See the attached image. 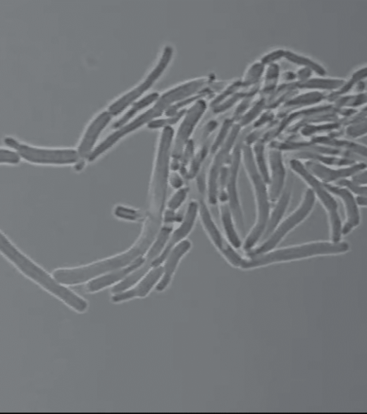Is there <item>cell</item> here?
Wrapping results in <instances>:
<instances>
[{"mask_svg": "<svg viewBox=\"0 0 367 414\" xmlns=\"http://www.w3.org/2000/svg\"><path fill=\"white\" fill-rule=\"evenodd\" d=\"M0 250L23 274L60 298L73 309L78 312H84L87 310L88 304L86 300L59 284L58 281H55L42 269L35 264L16 248L4 233H1L0 237Z\"/></svg>", "mask_w": 367, "mask_h": 414, "instance_id": "1", "label": "cell"}, {"mask_svg": "<svg viewBox=\"0 0 367 414\" xmlns=\"http://www.w3.org/2000/svg\"><path fill=\"white\" fill-rule=\"evenodd\" d=\"M349 245L345 242H318L285 248L251 256L243 260L241 269H252L272 263L291 261L316 255L340 254L349 251Z\"/></svg>", "mask_w": 367, "mask_h": 414, "instance_id": "2", "label": "cell"}, {"mask_svg": "<svg viewBox=\"0 0 367 414\" xmlns=\"http://www.w3.org/2000/svg\"><path fill=\"white\" fill-rule=\"evenodd\" d=\"M242 157L252 183L257 205L256 222L244 244V250L250 251L252 250L265 233L270 214V197L268 194L267 183L263 180L256 166L253 150L248 144L242 146Z\"/></svg>", "mask_w": 367, "mask_h": 414, "instance_id": "3", "label": "cell"}, {"mask_svg": "<svg viewBox=\"0 0 367 414\" xmlns=\"http://www.w3.org/2000/svg\"><path fill=\"white\" fill-rule=\"evenodd\" d=\"M189 95H190V90L187 85L176 87L163 95L157 99L156 103L151 108L143 113V114L130 123L117 129L116 131L108 136L99 146L95 147L89 158V161L94 162L101 154L107 152L120 139L140 128L146 123H151L154 118L160 116L162 112L167 109L175 101L180 99V97Z\"/></svg>", "mask_w": 367, "mask_h": 414, "instance_id": "4", "label": "cell"}, {"mask_svg": "<svg viewBox=\"0 0 367 414\" xmlns=\"http://www.w3.org/2000/svg\"><path fill=\"white\" fill-rule=\"evenodd\" d=\"M146 251L135 244L126 252L82 268L59 269L54 272L55 279L61 284L73 285L84 283L103 274L130 266Z\"/></svg>", "mask_w": 367, "mask_h": 414, "instance_id": "5", "label": "cell"}, {"mask_svg": "<svg viewBox=\"0 0 367 414\" xmlns=\"http://www.w3.org/2000/svg\"><path fill=\"white\" fill-rule=\"evenodd\" d=\"M292 169L308 183L310 189L322 203L328 212L330 219L331 236L334 242H340L343 226L339 214V207L332 194L325 187L323 183L315 177L306 168L304 164L299 159H293L290 162Z\"/></svg>", "mask_w": 367, "mask_h": 414, "instance_id": "6", "label": "cell"}, {"mask_svg": "<svg viewBox=\"0 0 367 414\" xmlns=\"http://www.w3.org/2000/svg\"><path fill=\"white\" fill-rule=\"evenodd\" d=\"M5 142L15 149L25 160L37 164H77L80 157L73 149H46L32 147L20 142L13 138H6Z\"/></svg>", "mask_w": 367, "mask_h": 414, "instance_id": "7", "label": "cell"}, {"mask_svg": "<svg viewBox=\"0 0 367 414\" xmlns=\"http://www.w3.org/2000/svg\"><path fill=\"white\" fill-rule=\"evenodd\" d=\"M315 200V194L311 189H309L299 207L279 224L275 231L261 246L251 250L250 255H261L273 250L285 236L309 215L314 207Z\"/></svg>", "mask_w": 367, "mask_h": 414, "instance_id": "8", "label": "cell"}, {"mask_svg": "<svg viewBox=\"0 0 367 414\" xmlns=\"http://www.w3.org/2000/svg\"><path fill=\"white\" fill-rule=\"evenodd\" d=\"M172 49L169 47H166L156 66L149 73L144 81L111 104L108 110L111 114L118 116L147 91L161 76L162 72L165 71L172 58Z\"/></svg>", "mask_w": 367, "mask_h": 414, "instance_id": "9", "label": "cell"}, {"mask_svg": "<svg viewBox=\"0 0 367 414\" xmlns=\"http://www.w3.org/2000/svg\"><path fill=\"white\" fill-rule=\"evenodd\" d=\"M199 205L200 220L211 241L232 266L240 268L244 259L235 251L230 243L222 236L205 201L201 200Z\"/></svg>", "mask_w": 367, "mask_h": 414, "instance_id": "10", "label": "cell"}, {"mask_svg": "<svg viewBox=\"0 0 367 414\" xmlns=\"http://www.w3.org/2000/svg\"><path fill=\"white\" fill-rule=\"evenodd\" d=\"M206 109V102L202 100L197 102L187 112L185 120L180 125L172 152L171 167L173 170L175 171L180 168V161L182 157L184 148L189 142L191 134Z\"/></svg>", "mask_w": 367, "mask_h": 414, "instance_id": "11", "label": "cell"}, {"mask_svg": "<svg viewBox=\"0 0 367 414\" xmlns=\"http://www.w3.org/2000/svg\"><path fill=\"white\" fill-rule=\"evenodd\" d=\"M173 233L172 226L166 224L165 227H163L154 244L152 245L144 264L139 269V270L135 272L133 274L129 276L123 281L116 285L112 288L113 293H118L124 291L131 286H134L137 281H139L148 272V270L152 267V262L157 258V256L161 253L162 250H164L168 241Z\"/></svg>", "mask_w": 367, "mask_h": 414, "instance_id": "12", "label": "cell"}, {"mask_svg": "<svg viewBox=\"0 0 367 414\" xmlns=\"http://www.w3.org/2000/svg\"><path fill=\"white\" fill-rule=\"evenodd\" d=\"M240 144L242 143L239 142L234 149L231 164L228 171L225 190L228 198V205L231 209L234 221L237 225L240 231L242 233L244 231L243 214L237 190V175L242 148Z\"/></svg>", "mask_w": 367, "mask_h": 414, "instance_id": "13", "label": "cell"}, {"mask_svg": "<svg viewBox=\"0 0 367 414\" xmlns=\"http://www.w3.org/2000/svg\"><path fill=\"white\" fill-rule=\"evenodd\" d=\"M304 165L315 177L326 184H332L352 178L366 169V164L362 162H356L352 166L340 169L331 168L313 161H307Z\"/></svg>", "mask_w": 367, "mask_h": 414, "instance_id": "14", "label": "cell"}, {"mask_svg": "<svg viewBox=\"0 0 367 414\" xmlns=\"http://www.w3.org/2000/svg\"><path fill=\"white\" fill-rule=\"evenodd\" d=\"M199 205L196 201H192L189 204L182 224L175 231L172 233L164 250L152 262V268L160 267L161 263L166 260L172 250L190 233L199 214Z\"/></svg>", "mask_w": 367, "mask_h": 414, "instance_id": "15", "label": "cell"}, {"mask_svg": "<svg viewBox=\"0 0 367 414\" xmlns=\"http://www.w3.org/2000/svg\"><path fill=\"white\" fill-rule=\"evenodd\" d=\"M332 195H336L342 201L345 212L346 221L342 229V235L346 236L352 232L360 224L361 217L358 208L356 198L347 188L341 185L323 183Z\"/></svg>", "mask_w": 367, "mask_h": 414, "instance_id": "16", "label": "cell"}, {"mask_svg": "<svg viewBox=\"0 0 367 414\" xmlns=\"http://www.w3.org/2000/svg\"><path fill=\"white\" fill-rule=\"evenodd\" d=\"M239 132V128H234L224 146L220 150V152L215 159L211 166L209 178V201L211 205H215L218 202L219 193V178L225 163L228 160L230 150L235 143Z\"/></svg>", "mask_w": 367, "mask_h": 414, "instance_id": "17", "label": "cell"}, {"mask_svg": "<svg viewBox=\"0 0 367 414\" xmlns=\"http://www.w3.org/2000/svg\"><path fill=\"white\" fill-rule=\"evenodd\" d=\"M112 116L108 111H104L89 125L77 150L80 162H85L86 159H89L100 134L108 124Z\"/></svg>", "mask_w": 367, "mask_h": 414, "instance_id": "18", "label": "cell"}, {"mask_svg": "<svg viewBox=\"0 0 367 414\" xmlns=\"http://www.w3.org/2000/svg\"><path fill=\"white\" fill-rule=\"evenodd\" d=\"M269 162L270 169L269 197L271 202H275L282 195L287 171H285L282 154L277 149L270 150Z\"/></svg>", "mask_w": 367, "mask_h": 414, "instance_id": "19", "label": "cell"}, {"mask_svg": "<svg viewBox=\"0 0 367 414\" xmlns=\"http://www.w3.org/2000/svg\"><path fill=\"white\" fill-rule=\"evenodd\" d=\"M192 246L189 241H183L177 245L170 252L166 259L164 267V274L162 279L156 286L158 291H162L167 288L170 284L173 276L177 269L179 262L183 256L190 250Z\"/></svg>", "mask_w": 367, "mask_h": 414, "instance_id": "20", "label": "cell"}, {"mask_svg": "<svg viewBox=\"0 0 367 414\" xmlns=\"http://www.w3.org/2000/svg\"><path fill=\"white\" fill-rule=\"evenodd\" d=\"M164 274V268L161 267H154L149 274L139 284L132 290L127 292L118 293L112 297L113 303L124 302L135 297H144L151 290L153 286L161 278Z\"/></svg>", "mask_w": 367, "mask_h": 414, "instance_id": "21", "label": "cell"}, {"mask_svg": "<svg viewBox=\"0 0 367 414\" xmlns=\"http://www.w3.org/2000/svg\"><path fill=\"white\" fill-rule=\"evenodd\" d=\"M311 142L344 150L353 155L367 159V146L358 142L331 135L313 137Z\"/></svg>", "mask_w": 367, "mask_h": 414, "instance_id": "22", "label": "cell"}, {"mask_svg": "<svg viewBox=\"0 0 367 414\" xmlns=\"http://www.w3.org/2000/svg\"><path fill=\"white\" fill-rule=\"evenodd\" d=\"M145 260L143 257H139L127 268L116 270L115 272L91 281L87 285V291L89 292L98 291L126 278L132 272L139 269L144 264Z\"/></svg>", "mask_w": 367, "mask_h": 414, "instance_id": "23", "label": "cell"}, {"mask_svg": "<svg viewBox=\"0 0 367 414\" xmlns=\"http://www.w3.org/2000/svg\"><path fill=\"white\" fill-rule=\"evenodd\" d=\"M291 200V193L290 191L282 193L279 198L278 202L273 211L270 214L268 221L266 226L263 238H268L277 229L279 224L287 212Z\"/></svg>", "mask_w": 367, "mask_h": 414, "instance_id": "24", "label": "cell"}, {"mask_svg": "<svg viewBox=\"0 0 367 414\" xmlns=\"http://www.w3.org/2000/svg\"><path fill=\"white\" fill-rule=\"evenodd\" d=\"M296 159H304L313 161L325 166L346 167L350 166L356 163V162L342 157L321 154L317 153L302 152L297 154Z\"/></svg>", "mask_w": 367, "mask_h": 414, "instance_id": "25", "label": "cell"}, {"mask_svg": "<svg viewBox=\"0 0 367 414\" xmlns=\"http://www.w3.org/2000/svg\"><path fill=\"white\" fill-rule=\"evenodd\" d=\"M220 209L221 220L228 242L234 248H240L242 245V243L235 229L234 224L235 221L229 205L227 204V202L222 203Z\"/></svg>", "mask_w": 367, "mask_h": 414, "instance_id": "26", "label": "cell"}, {"mask_svg": "<svg viewBox=\"0 0 367 414\" xmlns=\"http://www.w3.org/2000/svg\"><path fill=\"white\" fill-rule=\"evenodd\" d=\"M346 82L335 79H309L306 81L294 83L295 88L321 90H339Z\"/></svg>", "mask_w": 367, "mask_h": 414, "instance_id": "27", "label": "cell"}, {"mask_svg": "<svg viewBox=\"0 0 367 414\" xmlns=\"http://www.w3.org/2000/svg\"><path fill=\"white\" fill-rule=\"evenodd\" d=\"M158 99L157 93H151L144 97L142 99L133 103V106L129 109L126 114L119 121L113 125V128L119 129L127 124V123L142 109L146 107L151 103Z\"/></svg>", "mask_w": 367, "mask_h": 414, "instance_id": "28", "label": "cell"}, {"mask_svg": "<svg viewBox=\"0 0 367 414\" xmlns=\"http://www.w3.org/2000/svg\"><path fill=\"white\" fill-rule=\"evenodd\" d=\"M366 78L367 67H364L354 73L352 78L348 82H346L341 89L326 96V99L330 102H335L338 98L344 96L345 94L352 90L359 83L362 82V80Z\"/></svg>", "mask_w": 367, "mask_h": 414, "instance_id": "29", "label": "cell"}, {"mask_svg": "<svg viewBox=\"0 0 367 414\" xmlns=\"http://www.w3.org/2000/svg\"><path fill=\"white\" fill-rule=\"evenodd\" d=\"M254 157L256 166L267 184H270V177L265 154V147L263 142H258L254 146Z\"/></svg>", "mask_w": 367, "mask_h": 414, "instance_id": "30", "label": "cell"}, {"mask_svg": "<svg viewBox=\"0 0 367 414\" xmlns=\"http://www.w3.org/2000/svg\"><path fill=\"white\" fill-rule=\"evenodd\" d=\"M326 99V96L320 92H311L304 94L290 100L287 103V106L299 107L314 104Z\"/></svg>", "mask_w": 367, "mask_h": 414, "instance_id": "31", "label": "cell"}, {"mask_svg": "<svg viewBox=\"0 0 367 414\" xmlns=\"http://www.w3.org/2000/svg\"><path fill=\"white\" fill-rule=\"evenodd\" d=\"M285 56L293 63L310 68L312 71H315L320 75V76H324L326 73L325 70L321 66L306 57L295 54L290 51L285 52Z\"/></svg>", "mask_w": 367, "mask_h": 414, "instance_id": "32", "label": "cell"}, {"mask_svg": "<svg viewBox=\"0 0 367 414\" xmlns=\"http://www.w3.org/2000/svg\"><path fill=\"white\" fill-rule=\"evenodd\" d=\"M342 126V124L340 121L319 126L309 124L303 126L301 132L304 136L309 137L318 133H324L332 131L335 132L339 130Z\"/></svg>", "mask_w": 367, "mask_h": 414, "instance_id": "33", "label": "cell"}, {"mask_svg": "<svg viewBox=\"0 0 367 414\" xmlns=\"http://www.w3.org/2000/svg\"><path fill=\"white\" fill-rule=\"evenodd\" d=\"M339 108H354L367 103V92L353 95L343 96L335 102Z\"/></svg>", "mask_w": 367, "mask_h": 414, "instance_id": "34", "label": "cell"}, {"mask_svg": "<svg viewBox=\"0 0 367 414\" xmlns=\"http://www.w3.org/2000/svg\"><path fill=\"white\" fill-rule=\"evenodd\" d=\"M346 135L351 138H356L367 134V117L349 125L345 130Z\"/></svg>", "mask_w": 367, "mask_h": 414, "instance_id": "35", "label": "cell"}, {"mask_svg": "<svg viewBox=\"0 0 367 414\" xmlns=\"http://www.w3.org/2000/svg\"><path fill=\"white\" fill-rule=\"evenodd\" d=\"M114 212L117 217L130 221H139L143 217L139 211L123 206L117 207Z\"/></svg>", "mask_w": 367, "mask_h": 414, "instance_id": "36", "label": "cell"}, {"mask_svg": "<svg viewBox=\"0 0 367 414\" xmlns=\"http://www.w3.org/2000/svg\"><path fill=\"white\" fill-rule=\"evenodd\" d=\"M338 185L347 188L354 195L359 197H367V185H359L349 179H344L337 183Z\"/></svg>", "mask_w": 367, "mask_h": 414, "instance_id": "37", "label": "cell"}, {"mask_svg": "<svg viewBox=\"0 0 367 414\" xmlns=\"http://www.w3.org/2000/svg\"><path fill=\"white\" fill-rule=\"evenodd\" d=\"M187 195L188 190L187 188H181V189L178 190L169 201L168 204V209L178 210L185 202Z\"/></svg>", "mask_w": 367, "mask_h": 414, "instance_id": "38", "label": "cell"}, {"mask_svg": "<svg viewBox=\"0 0 367 414\" xmlns=\"http://www.w3.org/2000/svg\"><path fill=\"white\" fill-rule=\"evenodd\" d=\"M207 152L208 148L204 147L192 161L189 171L186 175L189 179L194 178L199 172V169L203 160L205 159Z\"/></svg>", "mask_w": 367, "mask_h": 414, "instance_id": "39", "label": "cell"}, {"mask_svg": "<svg viewBox=\"0 0 367 414\" xmlns=\"http://www.w3.org/2000/svg\"><path fill=\"white\" fill-rule=\"evenodd\" d=\"M21 157L17 152H13L8 149L0 150V162L1 164H18L20 162Z\"/></svg>", "mask_w": 367, "mask_h": 414, "instance_id": "40", "label": "cell"}, {"mask_svg": "<svg viewBox=\"0 0 367 414\" xmlns=\"http://www.w3.org/2000/svg\"><path fill=\"white\" fill-rule=\"evenodd\" d=\"M367 117V105L364 106L361 110L357 111L355 115L352 116L349 118H342L340 120V122L342 124V126H349L352 123H354L363 118Z\"/></svg>", "mask_w": 367, "mask_h": 414, "instance_id": "41", "label": "cell"}, {"mask_svg": "<svg viewBox=\"0 0 367 414\" xmlns=\"http://www.w3.org/2000/svg\"><path fill=\"white\" fill-rule=\"evenodd\" d=\"M230 127V125L229 124V123H226L223 129L220 130L219 135L217 137V139L216 140L214 144L213 145V147H212V152H216V150L220 147V145L223 143V142L225 140V137L227 135V133L229 131V128Z\"/></svg>", "mask_w": 367, "mask_h": 414, "instance_id": "42", "label": "cell"}, {"mask_svg": "<svg viewBox=\"0 0 367 414\" xmlns=\"http://www.w3.org/2000/svg\"><path fill=\"white\" fill-rule=\"evenodd\" d=\"M169 182L175 190H178L182 188L183 180L177 173H173L170 176Z\"/></svg>", "mask_w": 367, "mask_h": 414, "instance_id": "43", "label": "cell"}, {"mask_svg": "<svg viewBox=\"0 0 367 414\" xmlns=\"http://www.w3.org/2000/svg\"><path fill=\"white\" fill-rule=\"evenodd\" d=\"M354 183L359 185H367V170L364 169L352 177Z\"/></svg>", "mask_w": 367, "mask_h": 414, "instance_id": "44", "label": "cell"}, {"mask_svg": "<svg viewBox=\"0 0 367 414\" xmlns=\"http://www.w3.org/2000/svg\"><path fill=\"white\" fill-rule=\"evenodd\" d=\"M312 71L308 68H303L297 73V78L299 82L306 81L310 79Z\"/></svg>", "mask_w": 367, "mask_h": 414, "instance_id": "45", "label": "cell"}, {"mask_svg": "<svg viewBox=\"0 0 367 414\" xmlns=\"http://www.w3.org/2000/svg\"><path fill=\"white\" fill-rule=\"evenodd\" d=\"M178 216L176 215L175 211L168 209L165 212L164 221L166 224H170L178 220Z\"/></svg>", "mask_w": 367, "mask_h": 414, "instance_id": "46", "label": "cell"}, {"mask_svg": "<svg viewBox=\"0 0 367 414\" xmlns=\"http://www.w3.org/2000/svg\"><path fill=\"white\" fill-rule=\"evenodd\" d=\"M345 157L348 159H352L355 162H362L366 164L367 169V159H363L358 156L353 155L350 153L347 152Z\"/></svg>", "mask_w": 367, "mask_h": 414, "instance_id": "47", "label": "cell"}, {"mask_svg": "<svg viewBox=\"0 0 367 414\" xmlns=\"http://www.w3.org/2000/svg\"><path fill=\"white\" fill-rule=\"evenodd\" d=\"M354 87H355V90H354L355 92L357 94H361V93L363 92L365 87H366V85H365V83L362 81V82L359 83Z\"/></svg>", "mask_w": 367, "mask_h": 414, "instance_id": "48", "label": "cell"}, {"mask_svg": "<svg viewBox=\"0 0 367 414\" xmlns=\"http://www.w3.org/2000/svg\"><path fill=\"white\" fill-rule=\"evenodd\" d=\"M356 201L359 206L367 207V197H358Z\"/></svg>", "mask_w": 367, "mask_h": 414, "instance_id": "49", "label": "cell"}]
</instances>
